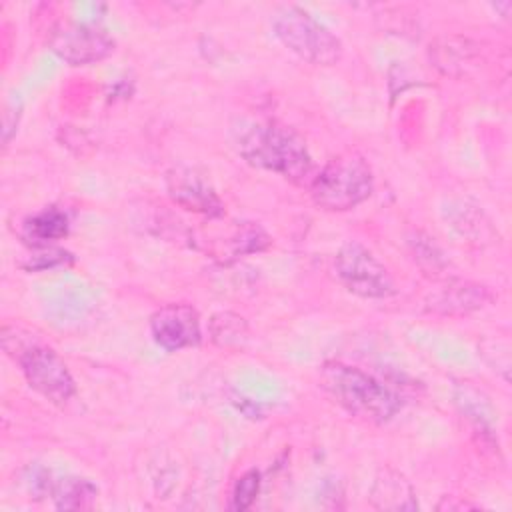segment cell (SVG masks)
<instances>
[{"label":"cell","instance_id":"1","mask_svg":"<svg viewBox=\"0 0 512 512\" xmlns=\"http://www.w3.org/2000/svg\"><path fill=\"white\" fill-rule=\"evenodd\" d=\"M238 154L252 166L280 174L282 178L310 186L314 162L304 138L274 120H242L232 128Z\"/></svg>","mask_w":512,"mask_h":512},{"label":"cell","instance_id":"2","mask_svg":"<svg viewBox=\"0 0 512 512\" xmlns=\"http://www.w3.org/2000/svg\"><path fill=\"white\" fill-rule=\"evenodd\" d=\"M320 382L346 412L374 424L392 420L402 408V398L392 388L344 362H326L320 370Z\"/></svg>","mask_w":512,"mask_h":512},{"label":"cell","instance_id":"3","mask_svg":"<svg viewBox=\"0 0 512 512\" xmlns=\"http://www.w3.org/2000/svg\"><path fill=\"white\" fill-rule=\"evenodd\" d=\"M374 188L372 168L358 152L332 158L310 182L312 200L330 212H344L362 204Z\"/></svg>","mask_w":512,"mask_h":512},{"label":"cell","instance_id":"4","mask_svg":"<svg viewBox=\"0 0 512 512\" xmlns=\"http://www.w3.org/2000/svg\"><path fill=\"white\" fill-rule=\"evenodd\" d=\"M274 34L290 52L310 64L332 66L342 56L340 38L298 6H286L276 14Z\"/></svg>","mask_w":512,"mask_h":512},{"label":"cell","instance_id":"5","mask_svg":"<svg viewBox=\"0 0 512 512\" xmlns=\"http://www.w3.org/2000/svg\"><path fill=\"white\" fill-rule=\"evenodd\" d=\"M32 390L52 404H66L76 394L74 378L64 360L44 344H28L18 348L14 356Z\"/></svg>","mask_w":512,"mask_h":512},{"label":"cell","instance_id":"6","mask_svg":"<svg viewBox=\"0 0 512 512\" xmlns=\"http://www.w3.org/2000/svg\"><path fill=\"white\" fill-rule=\"evenodd\" d=\"M340 282L362 298H388L394 294V280L388 268L360 242H346L334 260Z\"/></svg>","mask_w":512,"mask_h":512},{"label":"cell","instance_id":"7","mask_svg":"<svg viewBox=\"0 0 512 512\" xmlns=\"http://www.w3.org/2000/svg\"><path fill=\"white\" fill-rule=\"evenodd\" d=\"M52 52L72 66L94 64L114 52V38L96 24L66 22L50 38Z\"/></svg>","mask_w":512,"mask_h":512},{"label":"cell","instance_id":"8","mask_svg":"<svg viewBox=\"0 0 512 512\" xmlns=\"http://www.w3.org/2000/svg\"><path fill=\"white\" fill-rule=\"evenodd\" d=\"M154 342L166 352L192 348L200 342V316L188 304H166L150 316Z\"/></svg>","mask_w":512,"mask_h":512},{"label":"cell","instance_id":"9","mask_svg":"<svg viewBox=\"0 0 512 512\" xmlns=\"http://www.w3.org/2000/svg\"><path fill=\"white\" fill-rule=\"evenodd\" d=\"M166 190L170 198L184 210L210 218L224 214V204L210 180L196 168L178 166L166 174Z\"/></svg>","mask_w":512,"mask_h":512},{"label":"cell","instance_id":"10","mask_svg":"<svg viewBox=\"0 0 512 512\" xmlns=\"http://www.w3.org/2000/svg\"><path fill=\"white\" fill-rule=\"evenodd\" d=\"M488 300L490 294L484 286L466 280H454L430 292L426 298V308L436 314L462 316L482 308Z\"/></svg>","mask_w":512,"mask_h":512},{"label":"cell","instance_id":"11","mask_svg":"<svg viewBox=\"0 0 512 512\" xmlns=\"http://www.w3.org/2000/svg\"><path fill=\"white\" fill-rule=\"evenodd\" d=\"M478 54L476 44L462 36H440L430 44V60L446 76H462Z\"/></svg>","mask_w":512,"mask_h":512},{"label":"cell","instance_id":"12","mask_svg":"<svg viewBox=\"0 0 512 512\" xmlns=\"http://www.w3.org/2000/svg\"><path fill=\"white\" fill-rule=\"evenodd\" d=\"M68 230H70L68 214L56 206L44 208L28 216L22 224V236L36 246H44L54 240H60L68 234Z\"/></svg>","mask_w":512,"mask_h":512},{"label":"cell","instance_id":"13","mask_svg":"<svg viewBox=\"0 0 512 512\" xmlns=\"http://www.w3.org/2000/svg\"><path fill=\"white\" fill-rule=\"evenodd\" d=\"M372 504L384 510H414L418 508L414 492L410 484L396 472L386 470L380 478H376L372 486Z\"/></svg>","mask_w":512,"mask_h":512},{"label":"cell","instance_id":"14","mask_svg":"<svg viewBox=\"0 0 512 512\" xmlns=\"http://www.w3.org/2000/svg\"><path fill=\"white\" fill-rule=\"evenodd\" d=\"M50 496L58 510H86L96 502L98 488L88 478L62 476L54 478Z\"/></svg>","mask_w":512,"mask_h":512},{"label":"cell","instance_id":"15","mask_svg":"<svg viewBox=\"0 0 512 512\" xmlns=\"http://www.w3.org/2000/svg\"><path fill=\"white\" fill-rule=\"evenodd\" d=\"M210 340L226 350H238L248 342V324L236 312H218L208 322Z\"/></svg>","mask_w":512,"mask_h":512},{"label":"cell","instance_id":"16","mask_svg":"<svg viewBox=\"0 0 512 512\" xmlns=\"http://www.w3.org/2000/svg\"><path fill=\"white\" fill-rule=\"evenodd\" d=\"M260 490V472L258 470H248L244 476H240L234 484L232 496H230V508L232 510H246L252 506Z\"/></svg>","mask_w":512,"mask_h":512},{"label":"cell","instance_id":"17","mask_svg":"<svg viewBox=\"0 0 512 512\" xmlns=\"http://www.w3.org/2000/svg\"><path fill=\"white\" fill-rule=\"evenodd\" d=\"M412 254L414 258L418 260V264L422 268H428V270H434L438 272L442 266H444V258H442V252L440 248L424 234H416L412 240Z\"/></svg>","mask_w":512,"mask_h":512},{"label":"cell","instance_id":"18","mask_svg":"<svg viewBox=\"0 0 512 512\" xmlns=\"http://www.w3.org/2000/svg\"><path fill=\"white\" fill-rule=\"evenodd\" d=\"M54 476L50 470L42 468V466H30L28 474H26V484L30 494H34L36 498L42 496H50V488H52Z\"/></svg>","mask_w":512,"mask_h":512},{"label":"cell","instance_id":"19","mask_svg":"<svg viewBox=\"0 0 512 512\" xmlns=\"http://www.w3.org/2000/svg\"><path fill=\"white\" fill-rule=\"evenodd\" d=\"M46 254H38V256H32L28 264H24L26 270H44L46 266H56V264H64V262H70L72 256L64 250H50L48 252V260L44 258Z\"/></svg>","mask_w":512,"mask_h":512}]
</instances>
